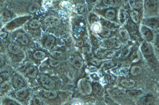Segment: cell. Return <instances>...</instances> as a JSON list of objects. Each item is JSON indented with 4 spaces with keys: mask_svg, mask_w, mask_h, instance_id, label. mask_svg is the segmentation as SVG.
<instances>
[{
    "mask_svg": "<svg viewBox=\"0 0 159 105\" xmlns=\"http://www.w3.org/2000/svg\"><path fill=\"white\" fill-rule=\"evenodd\" d=\"M143 16L137 11L130 10L129 11V19L137 25H140Z\"/></svg>",
    "mask_w": 159,
    "mask_h": 105,
    "instance_id": "obj_33",
    "label": "cell"
},
{
    "mask_svg": "<svg viewBox=\"0 0 159 105\" xmlns=\"http://www.w3.org/2000/svg\"><path fill=\"white\" fill-rule=\"evenodd\" d=\"M43 31L50 30L56 29L61 24L60 16L54 11H51L46 14L42 18L40 19Z\"/></svg>",
    "mask_w": 159,
    "mask_h": 105,
    "instance_id": "obj_6",
    "label": "cell"
},
{
    "mask_svg": "<svg viewBox=\"0 0 159 105\" xmlns=\"http://www.w3.org/2000/svg\"><path fill=\"white\" fill-rule=\"evenodd\" d=\"M37 81L43 89L54 90L56 87V83L54 79L45 74L39 75Z\"/></svg>",
    "mask_w": 159,
    "mask_h": 105,
    "instance_id": "obj_16",
    "label": "cell"
},
{
    "mask_svg": "<svg viewBox=\"0 0 159 105\" xmlns=\"http://www.w3.org/2000/svg\"><path fill=\"white\" fill-rule=\"evenodd\" d=\"M145 94L142 89H135L133 88L127 89L125 91L126 96L131 99H139Z\"/></svg>",
    "mask_w": 159,
    "mask_h": 105,
    "instance_id": "obj_29",
    "label": "cell"
},
{
    "mask_svg": "<svg viewBox=\"0 0 159 105\" xmlns=\"http://www.w3.org/2000/svg\"><path fill=\"white\" fill-rule=\"evenodd\" d=\"M17 71L22 74L31 84H34L39 75L38 66L32 62H27L16 69Z\"/></svg>",
    "mask_w": 159,
    "mask_h": 105,
    "instance_id": "obj_5",
    "label": "cell"
},
{
    "mask_svg": "<svg viewBox=\"0 0 159 105\" xmlns=\"http://www.w3.org/2000/svg\"><path fill=\"white\" fill-rule=\"evenodd\" d=\"M47 59H48L47 61H48V66L51 67H57L61 64V61L52 57L50 56Z\"/></svg>",
    "mask_w": 159,
    "mask_h": 105,
    "instance_id": "obj_40",
    "label": "cell"
},
{
    "mask_svg": "<svg viewBox=\"0 0 159 105\" xmlns=\"http://www.w3.org/2000/svg\"><path fill=\"white\" fill-rule=\"evenodd\" d=\"M155 99L152 94L148 93L143 94L140 98L138 99L137 104L140 105H150L155 103Z\"/></svg>",
    "mask_w": 159,
    "mask_h": 105,
    "instance_id": "obj_28",
    "label": "cell"
},
{
    "mask_svg": "<svg viewBox=\"0 0 159 105\" xmlns=\"http://www.w3.org/2000/svg\"><path fill=\"white\" fill-rule=\"evenodd\" d=\"M71 65L77 70H80L84 66V61L81 57V56L77 55L74 56L71 61Z\"/></svg>",
    "mask_w": 159,
    "mask_h": 105,
    "instance_id": "obj_32",
    "label": "cell"
},
{
    "mask_svg": "<svg viewBox=\"0 0 159 105\" xmlns=\"http://www.w3.org/2000/svg\"><path fill=\"white\" fill-rule=\"evenodd\" d=\"M72 32L74 37L77 39L83 36V34L84 32L86 31V26L85 21L81 19L76 18L72 20Z\"/></svg>",
    "mask_w": 159,
    "mask_h": 105,
    "instance_id": "obj_17",
    "label": "cell"
},
{
    "mask_svg": "<svg viewBox=\"0 0 159 105\" xmlns=\"http://www.w3.org/2000/svg\"><path fill=\"white\" fill-rule=\"evenodd\" d=\"M39 41L40 42V47L47 51L53 50L59 42L57 37L49 33L42 34Z\"/></svg>",
    "mask_w": 159,
    "mask_h": 105,
    "instance_id": "obj_13",
    "label": "cell"
},
{
    "mask_svg": "<svg viewBox=\"0 0 159 105\" xmlns=\"http://www.w3.org/2000/svg\"><path fill=\"white\" fill-rule=\"evenodd\" d=\"M1 104L3 105H21V104L18 102L15 99L11 98L10 96H3L1 99Z\"/></svg>",
    "mask_w": 159,
    "mask_h": 105,
    "instance_id": "obj_36",
    "label": "cell"
},
{
    "mask_svg": "<svg viewBox=\"0 0 159 105\" xmlns=\"http://www.w3.org/2000/svg\"><path fill=\"white\" fill-rule=\"evenodd\" d=\"M0 53L5 54V49L3 43H0Z\"/></svg>",
    "mask_w": 159,
    "mask_h": 105,
    "instance_id": "obj_43",
    "label": "cell"
},
{
    "mask_svg": "<svg viewBox=\"0 0 159 105\" xmlns=\"http://www.w3.org/2000/svg\"><path fill=\"white\" fill-rule=\"evenodd\" d=\"M32 15L17 16L11 21L5 24L4 27L2 29V31L10 33L20 29L23 27L26 23L32 18Z\"/></svg>",
    "mask_w": 159,
    "mask_h": 105,
    "instance_id": "obj_7",
    "label": "cell"
},
{
    "mask_svg": "<svg viewBox=\"0 0 159 105\" xmlns=\"http://www.w3.org/2000/svg\"><path fill=\"white\" fill-rule=\"evenodd\" d=\"M116 54V51L105 48L103 47L98 48L95 51V56L101 60H108L113 58Z\"/></svg>",
    "mask_w": 159,
    "mask_h": 105,
    "instance_id": "obj_22",
    "label": "cell"
},
{
    "mask_svg": "<svg viewBox=\"0 0 159 105\" xmlns=\"http://www.w3.org/2000/svg\"><path fill=\"white\" fill-rule=\"evenodd\" d=\"M4 5L17 16L33 15L42 10L43 0H6Z\"/></svg>",
    "mask_w": 159,
    "mask_h": 105,
    "instance_id": "obj_1",
    "label": "cell"
},
{
    "mask_svg": "<svg viewBox=\"0 0 159 105\" xmlns=\"http://www.w3.org/2000/svg\"><path fill=\"white\" fill-rule=\"evenodd\" d=\"M50 56L57 60L61 61L64 60L66 57V56L63 53V52L61 51H59V50H52V52H50Z\"/></svg>",
    "mask_w": 159,
    "mask_h": 105,
    "instance_id": "obj_38",
    "label": "cell"
},
{
    "mask_svg": "<svg viewBox=\"0 0 159 105\" xmlns=\"http://www.w3.org/2000/svg\"><path fill=\"white\" fill-rule=\"evenodd\" d=\"M140 25L135 24L133 21H131L129 19H128L126 23L123 25V27L126 29V30L128 31L130 39H133L138 40L140 38H142L140 36V30H139Z\"/></svg>",
    "mask_w": 159,
    "mask_h": 105,
    "instance_id": "obj_19",
    "label": "cell"
},
{
    "mask_svg": "<svg viewBox=\"0 0 159 105\" xmlns=\"http://www.w3.org/2000/svg\"><path fill=\"white\" fill-rule=\"evenodd\" d=\"M3 32V31H2ZM4 32V35L2 36V43L5 49V54L7 56L11 66H18L21 64L26 58V52L16 43L11 40L8 32Z\"/></svg>",
    "mask_w": 159,
    "mask_h": 105,
    "instance_id": "obj_2",
    "label": "cell"
},
{
    "mask_svg": "<svg viewBox=\"0 0 159 105\" xmlns=\"http://www.w3.org/2000/svg\"><path fill=\"white\" fill-rule=\"evenodd\" d=\"M129 19V11L124 8H120L118 11V21L120 25L123 26Z\"/></svg>",
    "mask_w": 159,
    "mask_h": 105,
    "instance_id": "obj_30",
    "label": "cell"
},
{
    "mask_svg": "<svg viewBox=\"0 0 159 105\" xmlns=\"http://www.w3.org/2000/svg\"><path fill=\"white\" fill-rule=\"evenodd\" d=\"M28 104L32 105H43L45 104L46 103H45V101L43 99L42 97L37 94L31 96Z\"/></svg>",
    "mask_w": 159,
    "mask_h": 105,
    "instance_id": "obj_35",
    "label": "cell"
},
{
    "mask_svg": "<svg viewBox=\"0 0 159 105\" xmlns=\"http://www.w3.org/2000/svg\"><path fill=\"white\" fill-rule=\"evenodd\" d=\"M16 16V13L5 5L0 8V18L4 24H6Z\"/></svg>",
    "mask_w": 159,
    "mask_h": 105,
    "instance_id": "obj_24",
    "label": "cell"
},
{
    "mask_svg": "<svg viewBox=\"0 0 159 105\" xmlns=\"http://www.w3.org/2000/svg\"><path fill=\"white\" fill-rule=\"evenodd\" d=\"M4 25H5V24H4L3 22L2 21L1 18H0V30H2V29L3 27H4Z\"/></svg>",
    "mask_w": 159,
    "mask_h": 105,
    "instance_id": "obj_44",
    "label": "cell"
},
{
    "mask_svg": "<svg viewBox=\"0 0 159 105\" xmlns=\"http://www.w3.org/2000/svg\"><path fill=\"white\" fill-rule=\"evenodd\" d=\"M1 96H2V94H1V92H0V101H1V99H2V97H1Z\"/></svg>",
    "mask_w": 159,
    "mask_h": 105,
    "instance_id": "obj_47",
    "label": "cell"
},
{
    "mask_svg": "<svg viewBox=\"0 0 159 105\" xmlns=\"http://www.w3.org/2000/svg\"><path fill=\"white\" fill-rule=\"evenodd\" d=\"M11 90H12V88L10 80H6L2 83H0V92H1L2 96L7 94Z\"/></svg>",
    "mask_w": 159,
    "mask_h": 105,
    "instance_id": "obj_34",
    "label": "cell"
},
{
    "mask_svg": "<svg viewBox=\"0 0 159 105\" xmlns=\"http://www.w3.org/2000/svg\"><path fill=\"white\" fill-rule=\"evenodd\" d=\"M123 2V0H98L93 8L120 7Z\"/></svg>",
    "mask_w": 159,
    "mask_h": 105,
    "instance_id": "obj_21",
    "label": "cell"
},
{
    "mask_svg": "<svg viewBox=\"0 0 159 105\" xmlns=\"http://www.w3.org/2000/svg\"><path fill=\"white\" fill-rule=\"evenodd\" d=\"M119 86L126 89L134 88L135 86V81L130 78H122L119 82Z\"/></svg>",
    "mask_w": 159,
    "mask_h": 105,
    "instance_id": "obj_31",
    "label": "cell"
},
{
    "mask_svg": "<svg viewBox=\"0 0 159 105\" xmlns=\"http://www.w3.org/2000/svg\"><path fill=\"white\" fill-rule=\"evenodd\" d=\"M128 2L131 10L137 11L143 16V0H128Z\"/></svg>",
    "mask_w": 159,
    "mask_h": 105,
    "instance_id": "obj_26",
    "label": "cell"
},
{
    "mask_svg": "<svg viewBox=\"0 0 159 105\" xmlns=\"http://www.w3.org/2000/svg\"><path fill=\"white\" fill-rule=\"evenodd\" d=\"M120 7L93 8V11L103 19L119 24L118 11Z\"/></svg>",
    "mask_w": 159,
    "mask_h": 105,
    "instance_id": "obj_8",
    "label": "cell"
},
{
    "mask_svg": "<svg viewBox=\"0 0 159 105\" xmlns=\"http://www.w3.org/2000/svg\"><path fill=\"white\" fill-rule=\"evenodd\" d=\"M37 94L42 97L45 101H55L56 100H59L61 99H64L67 96V93L59 92L54 90H46L42 89L37 93Z\"/></svg>",
    "mask_w": 159,
    "mask_h": 105,
    "instance_id": "obj_15",
    "label": "cell"
},
{
    "mask_svg": "<svg viewBox=\"0 0 159 105\" xmlns=\"http://www.w3.org/2000/svg\"><path fill=\"white\" fill-rule=\"evenodd\" d=\"M158 0H143V17L158 16Z\"/></svg>",
    "mask_w": 159,
    "mask_h": 105,
    "instance_id": "obj_14",
    "label": "cell"
},
{
    "mask_svg": "<svg viewBox=\"0 0 159 105\" xmlns=\"http://www.w3.org/2000/svg\"><path fill=\"white\" fill-rule=\"evenodd\" d=\"M10 81L12 89H17L29 87V82L18 71H12L10 77Z\"/></svg>",
    "mask_w": 159,
    "mask_h": 105,
    "instance_id": "obj_12",
    "label": "cell"
},
{
    "mask_svg": "<svg viewBox=\"0 0 159 105\" xmlns=\"http://www.w3.org/2000/svg\"><path fill=\"white\" fill-rule=\"evenodd\" d=\"M24 30L32 38L34 41H39L42 34V27L40 19L37 16L32 18L23 26Z\"/></svg>",
    "mask_w": 159,
    "mask_h": 105,
    "instance_id": "obj_4",
    "label": "cell"
},
{
    "mask_svg": "<svg viewBox=\"0 0 159 105\" xmlns=\"http://www.w3.org/2000/svg\"><path fill=\"white\" fill-rule=\"evenodd\" d=\"M0 43H2V39L1 35H0Z\"/></svg>",
    "mask_w": 159,
    "mask_h": 105,
    "instance_id": "obj_46",
    "label": "cell"
},
{
    "mask_svg": "<svg viewBox=\"0 0 159 105\" xmlns=\"http://www.w3.org/2000/svg\"><path fill=\"white\" fill-rule=\"evenodd\" d=\"M139 30H140V34L142 40L152 44L156 35V34L154 32V30L141 24L140 25Z\"/></svg>",
    "mask_w": 159,
    "mask_h": 105,
    "instance_id": "obj_20",
    "label": "cell"
},
{
    "mask_svg": "<svg viewBox=\"0 0 159 105\" xmlns=\"http://www.w3.org/2000/svg\"><path fill=\"white\" fill-rule=\"evenodd\" d=\"M140 50L146 61L152 64L157 62L155 52L152 43L143 40L140 46Z\"/></svg>",
    "mask_w": 159,
    "mask_h": 105,
    "instance_id": "obj_11",
    "label": "cell"
},
{
    "mask_svg": "<svg viewBox=\"0 0 159 105\" xmlns=\"http://www.w3.org/2000/svg\"><path fill=\"white\" fill-rule=\"evenodd\" d=\"M123 45V44L115 37L102 39L100 42V45L101 47L115 51L120 50L122 48Z\"/></svg>",
    "mask_w": 159,
    "mask_h": 105,
    "instance_id": "obj_18",
    "label": "cell"
},
{
    "mask_svg": "<svg viewBox=\"0 0 159 105\" xmlns=\"http://www.w3.org/2000/svg\"><path fill=\"white\" fill-rule=\"evenodd\" d=\"M5 2H6V0H0V8L4 6Z\"/></svg>",
    "mask_w": 159,
    "mask_h": 105,
    "instance_id": "obj_45",
    "label": "cell"
},
{
    "mask_svg": "<svg viewBox=\"0 0 159 105\" xmlns=\"http://www.w3.org/2000/svg\"><path fill=\"white\" fill-rule=\"evenodd\" d=\"M27 52V57L34 64L37 66L42 64L44 61L50 56L48 51L43 48H37V46Z\"/></svg>",
    "mask_w": 159,
    "mask_h": 105,
    "instance_id": "obj_9",
    "label": "cell"
},
{
    "mask_svg": "<svg viewBox=\"0 0 159 105\" xmlns=\"http://www.w3.org/2000/svg\"><path fill=\"white\" fill-rule=\"evenodd\" d=\"M142 72V68L140 66H134L129 69V74L133 77H136L141 74Z\"/></svg>",
    "mask_w": 159,
    "mask_h": 105,
    "instance_id": "obj_39",
    "label": "cell"
},
{
    "mask_svg": "<svg viewBox=\"0 0 159 105\" xmlns=\"http://www.w3.org/2000/svg\"><path fill=\"white\" fill-rule=\"evenodd\" d=\"M78 88L83 94L88 96L92 93V84L86 78H83L79 81Z\"/></svg>",
    "mask_w": 159,
    "mask_h": 105,
    "instance_id": "obj_25",
    "label": "cell"
},
{
    "mask_svg": "<svg viewBox=\"0 0 159 105\" xmlns=\"http://www.w3.org/2000/svg\"><path fill=\"white\" fill-rule=\"evenodd\" d=\"M45 1H46V0H45ZM49 1H50V0H47V2H49Z\"/></svg>",
    "mask_w": 159,
    "mask_h": 105,
    "instance_id": "obj_48",
    "label": "cell"
},
{
    "mask_svg": "<svg viewBox=\"0 0 159 105\" xmlns=\"http://www.w3.org/2000/svg\"><path fill=\"white\" fill-rule=\"evenodd\" d=\"M158 16H151V17H143L142 18L140 24L145 27L154 30H158Z\"/></svg>",
    "mask_w": 159,
    "mask_h": 105,
    "instance_id": "obj_23",
    "label": "cell"
},
{
    "mask_svg": "<svg viewBox=\"0 0 159 105\" xmlns=\"http://www.w3.org/2000/svg\"><path fill=\"white\" fill-rule=\"evenodd\" d=\"M7 95L22 104L29 101L32 96V91L29 87L12 89L7 94Z\"/></svg>",
    "mask_w": 159,
    "mask_h": 105,
    "instance_id": "obj_10",
    "label": "cell"
},
{
    "mask_svg": "<svg viewBox=\"0 0 159 105\" xmlns=\"http://www.w3.org/2000/svg\"><path fill=\"white\" fill-rule=\"evenodd\" d=\"M116 35H118V39L123 43V44H126L128 43V42L130 40V37L129 35L126 30V29L123 27H120L119 29L117 31Z\"/></svg>",
    "mask_w": 159,
    "mask_h": 105,
    "instance_id": "obj_27",
    "label": "cell"
},
{
    "mask_svg": "<svg viewBox=\"0 0 159 105\" xmlns=\"http://www.w3.org/2000/svg\"><path fill=\"white\" fill-rule=\"evenodd\" d=\"M102 91V86L98 83H94L92 84V92L96 94H101Z\"/></svg>",
    "mask_w": 159,
    "mask_h": 105,
    "instance_id": "obj_41",
    "label": "cell"
},
{
    "mask_svg": "<svg viewBox=\"0 0 159 105\" xmlns=\"http://www.w3.org/2000/svg\"><path fill=\"white\" fill-rule=\"evenodd\" d=\"M87 3L90 5V6H92V7H94L95 4L98 2V0H86Z\"/></svg>",
    "mask_w": 159,
    "mask_h": 105,
    "instance_id": "obj_42",
    "label": "cell"
},
{
    "mask_svg": "<svg viewBox=\"0 0 159 105\" xmlns=\"http://www.w3.org/2000/svg\"><path fill=\"white\" fill-rule=\"evenodd\" d=\"M8 34L10 39L25 52L32 50L36 47L34 40L22 27Z\"/></svg>",
    "mask_w": 159,
    "mask_h": 105,
    "instance_id": "obj_3",
    "label": "cell"
},
{
    "mask_svg": "<svg viewBox=\"0 0 159 105\" xmlns=\"http://www.w3.org/2000/svg\"><path fill=\"white\" fill-rule=\"evenodd\" d=\"M10 62L6 54L0 53V70H2L9 66Z\"/></svg>",
    "mask_w": 159,
    "mask_h": 105,
    "instance_id": "obj_37",
    "label": "cell"
}]
</instances>
